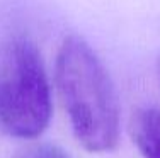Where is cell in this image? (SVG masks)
<instances>
[{
	"mask_svg": "<svg viewBox=\"0 0 160 158\" xmlns=\"http://www.w3.org/2000/svg\"><path fill=\"white\" fill-rule=\"evenodd\" d=\"M158 77H160V61H158Z\"/></svg>",
	"mask_w": 160,
	"mask_h": 158,
	"instance_id": "cell-5",
	"label": "cell"
},
{
	"mask_svg": "<svg viewBox=\"0 0 160 158\" xmlns=\"http://www.w3.org/2000/svg\"><path fill=\"white\" fill-rule=\"evenodd\" d=\"M129 134L143 158H160V109L145 105L133 111Z\"/></svg>",
	"mask_w": 160,
	"mask_h": 158,
	"instance_id": "cell-3",
	"label": "cell"
},
{
	"mask_svg": "<svg viewBox=\"0 0 160 158\" xmlns=\"http://www.w3.org/2000/svg\"><path fill=\"white\" fill-rule=\"evenodd\" d=\"M14 158H70L68 153L51 143H34L22 148Z\"/></svg>",
	"mask_w": 160,
	"mask_h": 158,
	"instance_id": "cell-4",
	"label": "cell"
},
{
	"mask_svg": "<svg viewBox=\"0 0 160 158\" xmlns=\"http://www.w3.org/2000/svg\"><path fill=\"white\" fill-rule=\"evenodd\" d=\"M51 119V90L38 48L24 36L0 44V133L41 136Z\"/></svg>",
	"mask_w": 160,
	"mask_h": 158,
	"instance_id": "cell-2",
	"label": "cell"
},
{
	"mask_svg": "<svg viewBox=\"0 0 160 158\" xmlns=\"http://www.w3.org/2000/svg\"><path fill=\"white\" fill-rule=\"evenodd\" d=\"M55 84L78 143L90 153L111 151L119 143V104L99 56L77 36L56 55Z\"/></svg>",
	"mask_w": 160,
	"mask_h": 158,
	"instance_id": "cell-1",
	"label": "cell"
}]
</instances>
